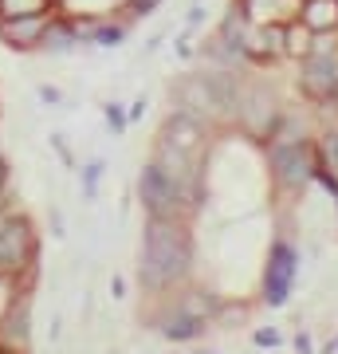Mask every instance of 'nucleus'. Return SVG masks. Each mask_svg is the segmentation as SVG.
<instances>
[{
	"label": "nucleus",
	"mask_w": 338,
	"mask_h": 354,
	"mask_svg": "<svg viewBox=\"0 0 338 354\" xmlns=\"http://www.w3.org/2000/svg\"><path fill=\"white\" fill-rule=\"evenodd\" d=\"M319 162L323 169H338V130H326V138L319 142Z\"/></svg>",
	"instance_id": "nucleus-16"
},
{
	"label": "nucleus",
	"mask_w": 338,
	"mask_h": 354,
	"mask_svg": "<svg viewBox=\"0 0 338 354\" xmlns=\"http://www.w3.org/2000/svg\"><path fill=\"white\" fill-rule=\"evenodd\" d=\"M189 232L181 221L169 216H150L142 232V283L150 291H162L189 272Z\"/></svg>",
	"instance_id": "nucleus-1"
},
{
	"label": "nucleus",
	"mask_w": 338,
	"mask_h": 354,
	"mask_svg": "<svg viewBox=\"0 0 338 354\" xmlns=\"http://www.w3.org/2000/svg\"><path fill=\"white\" fill-rule=\"evenodd\" d=\"M295 264H299L295 248L279 241L276 248H272V260H267V279H263V295H267V304H272V307L288 304L291 283H295Z\"/></svg>",
	"instance_id": "nucleus-7"
},
{
	"label": "nucleus",
	"mask_w": 338,
	"mask_h": 354,
	"mask_svg": "<svg viewBox=\"0 0 338 354\" xmlns=\"http://www.w3.org/2000/svg\"><path fill=\"white\" fill-rule=\"evenodd\" d=\"M299 20L314 36H335L338 32V0H303Z\"/></svg>",
	"instance_id": "nucleus-10"
},
{
	"label": "nucleus",
	"mask_w": 338,
	"mask_h": 354,
	"mask_svg": "<svg viewBox=\"0 0 338 354\" xmlns=\"http://www.w3.org/2000/svg\"><path fill=\"white\" fill-rule=\"evenodd\" d=\"M162 0H126V8H130V16H150L153 8H158Z\"/></svg>",
	"instance_id": "nucleus-17"
},
{
	"label": "nucleus",
	"mask_w": 338,
	"mask_h": 354,
	"mask_svg": "<svg viewBox=\"0 0 338 354\" xmlns=\"http://www.w3.org/2000/svg\"><path fill=\"white\" fill-rule=\"evenodd\" d=\"M51 16H55V12L0 20V44H4V48H12V51H39L44 32H48V24H51Z\"/></svg>",
	"instance_id": "nucleus-8"
},
{
	"label": "nucleus",
	"mask_w": 338,
	"mask_h": 354,
	"mask_svg": "<svg viewBox=\"0 0 338 354\" xmlns=\"http://www.w3.org/2000/svg\"><path fill=\"white\" fill-rule=\"evenodd\" d=\"M240 55H244V64H279L283 59V24H244Z\"/></svg>",
	"instance_id": "nucleus-6"
},
{
	"label": "nucleus",
	"mask_w": 338,
	"mask_h": 354,
	"mask_svg": "<svg viewBox=\"0 0 338 354\" xmlns=\"http://www.w3.org/2000/svg\"><path fill=\"white\" fill-rule=\"evenodd\" d=\"M55 12V0H0V20H12V16H44Z\"/></svg>",
	"instance_id": "nucleus-14"
},
{
	"label": "nucleus",
	"mask_w": 338,
	"mask_h": 354,
	"mask_svg": "<svg viewBox=\"0 0 338 354\" xmlns=\"http://www.w3.org/2000/svg\"><path fill=\"white\" fill-rule=\"evenodd\" d=\"M299 95L314 106H335L338 102V48H323L314 39V48L299 59Z\"/></svg>",
	"instance_id": "nucleus-4"
},
{
	"label": "nucleus",
	"mask_w": 338,
	"mask_h": 354,
	"mask_svg": "<svg viewBox=\"0 0 338 354\" xmlns=\"http://www.w3.org/2000/svg\"><path fill=\"white\" fill-rule=\"evenodd\" d=\"M267 162L283 189H303L319 174V146L311 138H267Z\"/></svg>",
	"instance_id": "nucleus-2"
},
{
	"label": "nucleus",
	"mask_w": 338,
	"mask_h": 354,
	"mask_svg": "<svg viewBox=\"0 0 338 354\" xmlns=\"http://www.w3.org/2000/svg\"><path fill=\"white\" fill-rule=\"evenodd\" d=\"M314 39H319V36L303 24L299 16H295V20L283 24V55H288V59H303V55L314 48Z\"/></svg>",
	"instance_id": "nucleus-13"
},
{
	"label": "nucleus",
	"mask_w": 338,
	"mask_h": 354,
	"mask_svg": "<svg viewBox=\"0 0 338 354\" xmlns=\"http://www.w3.org/2000/svg\"><path fill=\"white\" fill-rule=\"evenodd\" d=\"M200 20H205V12H200V8H193V12H189V28H197Z\"/></svg>",
	"instance_id": "nucleus-20"
},
{
	"label": "nucleus",
	"mask_w": 338,
	"mask_h": 354,
	"mask_svg": "<svg viewBox=\"0 0 338 354\" xmlns=\"http://www.w3.org/2000/svg\"><path fill=\"white\" fill-rule=\"evenodd\" d=\"M279 118H283V111H279L276 102V91L267 87V83H240V99H236V122L244 134H252V138L267 142L272 134H276Z\"/></svg>",
	"instance_id": "nucleus-5"
},
{
	"label": "nucleus",
	"mask_w": 338,
	"mask_h": 354,
	"mask_svg": "<svg viewBox=\"0 0 338 354\" xmlns=\"http://www.w3.org/2000/svg\"><path fill=\"white\" fill-rule=\"evenodd\" d=\"M200 327H205V319H197V315H189V311H181V315H173L169 323H165V339H177V342L197 339Z\"/></svg>",
	"instance_id": "nucleus-15"
},
{
	"label": "nucleus",
	"mask_w": 338,
	"mask_h": 354,
	"mask_svg": "<svg viewBox=\"0 0 338 354\" xmlns=\"http://www.w3.org/2000/svg\"><path fill=\"white\" fill-rule=\"evenodd\" d=\"M39 102H59V91L55 87H39Z\"/></svg>",
	"instance_id": "nucleus-19"
},
{
	"label": "nucleus",
	"mask_w": 338,
	"mask_h": 354,
	"mask_svg": "<svg viewBox=\"0 0 338 354\" xmlns=\"http://www.w3.org/2000/svg\"><path fill=\"white\" fill-rule=\"evenodd\" d=\"M138 193H142L146 213H150V216H169V221H181L185 209H193V201H197V193L185 189L177 177H169L162 165H153V162L142 169Z\"/></svg>",
	"instance_id": "nucleus-3"
},
{
	"label": "nucleus",
	"mask_w": 338,
	"mask_h": 354,
	"mask_svg": "<svg viewBox=\"0 0 338 354\" xmlns=\"http://www.w3.org/2000/svg\"><path fill=\"white\" fill-rule=\"evenodd\" d=\"M106 122H111L114 130H126V114H122V106H118V102H111V106H106Z\"/></svg>",
	"instance_id": "nucleus-18"
},
{
	"label": "nucleus",
	"mask_w": 338,
	"mask_h": 354,
	"mask_svg": "<svg viewBox=\"0 0 338 354\" xmlns=\"http://www.w3.org/2000/svg\"><path fill=\"white\" fill-rule=\"evenodd\" d=\"M303 0H236L240 16L248 24H288L299 16Z\"/></svg>",
	"instance_id": "nucleus-9"
},
{
	"label": "nucleus",
	"mask_w": 338,
	"mask_h": 354,
	"mask_svg": "<svg viewBox=\"0 0 338 354\" xmlns=\"http://www.w3.org/2000/svg\"><path fill=\"white\" fill-rule=\"evenodd\" d=\"M0 342L16 354L28 346V304H16L12 311H8V319L0 323Z\"/></svg>",
	"instance_id": "nucleus-12"
},
{
	"label": "nucleus",
	"mask_w": 338,
	"mask_h": 354,
	"mask_svg": "<svg viewBox=\"0 0 338 354\" xmlns=\"http://www.w3.org/2000/svg\"><path fill=\"white\" fill-rule=\"evenodd\" d=\"M79 44H83V32H79V24L63 20V16H51V24H48V32H44V44H39V51H48V55H67V51H75Z\"/></svg>",
	"instance_id": "nucleus-11"
}]
</instances>
